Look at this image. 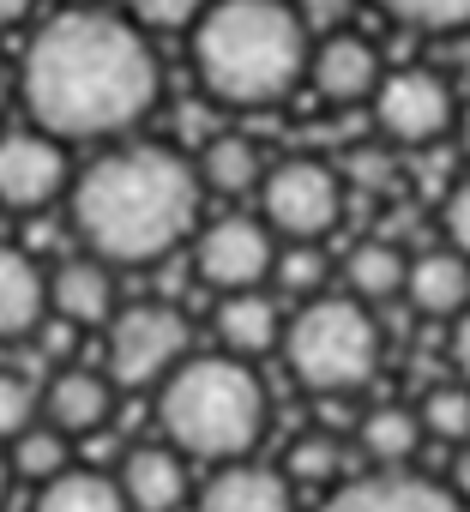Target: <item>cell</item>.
Masks as SVG:
<instances>
[{
  "label": "cell",
  "mask_w": 470,
  "mask_h": 512,
  "mask_svg": "<svg viewBox=\"0 0 470 512\" xmlns=\"http://www.w3.org/2000/svg\"><path fill=\"white\" fill-rule=\"evenodd\" d=\"M139 31H193L211 0H115Z\"/></svg>",
  "instance_id": "obj_30"
},
{
  "label": "cell",
  "mask_w": 470,
  "mask_h": 512,
  "mask_svg": "<svg viewBox=\"0 0 470 512\" xmlns=\"http://www.w3.org/2000/svg\"><path fill=\"white\" fill-rule=\"evenodd\" d=\"M115 404H121V386L109 380V368H91V362H61L49 380H43V422H55L61 434H103L115 422Z\"/></svg>",
  "instance_id": "obj_12"
},
{
  "label": "cell",
  "mask_w": 470,
  "mask_h": 512,
  "mask_svg": "<svg viewBox=\"0 0 470 512\" xmlns=\"http://www.w3.org/2000/svg\"><path fill=\"white\" fill-rule=\"evenodd\" d=\"M290 7L302 13V25L314 37H326V31H350V19L362 13V0H290Z\"/></svg>",
  "instance_id": "obj_32"
},
{
  "label": "cell",
  "mask_w": 470,
  "mask_h": 512,
  "mask_svg": "<svg viewBox=\"0 0 470 512\" xmlns=\"http://www.w3.org/2000/svg\"><path fill=\"white\" fill-rule=\"evenodd\" d=\"M73 464V434H61L55 422H31L19 440H7V470L19 476V482H31V488H43L49 476H61Z\"/></svg>",
  "instance_id": "obj_24"
},
{
  "label": "cell",
  "mask_w": 470,
  "mask_h": 512,
  "mask_svg": "<svg viewBox=\"0 0 470 512\" xmlns=\"http://www.w3.org/2000/svg\"><path fill=\"white\" fill-rule=\"evenodd\" d=\"M211 338L235 362H260L284 344V308L272 290H229L211 308Z\"/></svg>",
  "instance_id": "obj_16"
},
{
  "label": "cell",
  "mask_w": 470,
  "mask_h": 512,
  "mask_svg": "<svg viewBox=\"0 0 470 512\" xmlns=\"http://www.w3.org/2000/svg\"><path fill=\"white\" fill-rule=\"evenodd\" d=\"M290 380L314 398H356L374 368H380V320L368 302L356 296H308L290 320H284V344H278Z\"/></svg>",
  "instance_id": "obj_5"
},
{
  "label": "cell",
  "mask_w": 470,
  "mask_h": 512,
  "mask_svg": "<svg viewBox=\"0 0 470 512\" xmlns=\"http://www.w3.org/2000/svg\"><path fill=\"white\" fill-rule=\"evenodd\" d=\"M193 512H296V488L278 464L235 458L211 464V476L193 488Z\"/></svg>",
  "instance_id": "obj_14"
},
{
  "label": "cell",
  "mask_w": 470,
  "mask_h": 512,
  "mask_svg": "<svg viewBox=\"0 0 470 512\" xmlns=\"http://www.w3.org/2000/svg\"><path fill=\"white\" fill-rule=\"evenodd\" d=\"M67 187H73V157L55 133H43L31 121L0 133V211L37 217V211L61 205Z\"/></svg>",
  "instance_id": "obj_10"
},
{
  "label": "cell",
  "mask_w": 470,
  "mask_h": 512,
  "mask_svg": "<svg viewBox=\"0 0 470 512\" xmlns=\"http://www.w3.org/2000/svg\"><path fill=\"white\" fill-rule=\"evenodd\" d=\"M272 398L254 374V362H235L223 350L187 356L157 386V428L187 464H235L254 458L266 440Z\"/></svg>",
  "instance_id": "obj_4"
},
{
  "label": "cell",
  "mask_w": 470,
  "mask_h": 512,
  "mask_svg": "<svg viewBox=\"0 0 470 512\" xmlns=\"http://www.w3.org/2000/svg\"><path fill=\"white\" fill-rule=\"evenodd\" d=\"M205 187L193 175V157L163 139H109L91 163L73 169L67 187V223L85 253L103 266H157L175 247L193 241Z\"/></svg>",
  "instance_id": "obj_2"
},
{
  "label": "cell",
  "mask_w": 470,
  "mask_h": 512,
  "mask_svg": "<svg viewBox=\"0 0 470 512\" xmlns=\"http://www.w3.org/2000/svg\"><path fill=\"white\" fill-rule=\"evenodd\" d=\"M49 314V272L31 260L25 247L0 241V344L31 338Z\"/></svg>",
  "instance_id": "obj_20"
},
{
  "label": "cell",
  "mask_w": 470,
  "mask_h": 512,
  "mask_svg": "<svg viewBox=\"0 0 470 512\" xmlns=\"http://www.w3.org/2000/svg\"><path fill=\"white\" fill-rule=\"evenodd\" d=\"M187 247H193L199 284L211 296H229V290H266L284 241L266 229L260 211H223V217H205Z\"/></svg>",
  "instance_id": "obj_8"
},
{
  "label": "cell",
  "mask_w": 470,
  "mask_h": 512,
  "mask_svg": "<svg viewBox=\"0 0 470 512\" xmlns=\"http://www.w3.org/2000/svg\"><path fill=\"white\" fill-rule=\"evenodd\" d=\"M31 512H133L115 470H91V464H67L61 476H49L31 500Z\"/></svg>",
  "instance_id": "obj_23"
},
{
  "label": "cell",
  "mask_w": 470,
  "mask_h": 512,
  "mask_svg": "<svg viewBox=\"0 0 470 512\" xmlns=\"http://www.w3.org/2000/svg\"><path fill=\"white\" fill-rule=\"evenodd\" d=\"M416 422H422L428 440H440V446H464V440H470V386H464V380H440V386H428V392L416 398Z\"/></svg>",
  "instance_id": "obj_26"
},
{
  "label": "cell",
  "mask_w": 470,
  "mask_h": 512,
  "mask_svg": "<svg viewBox=\"0 0 470 512\" xmlns=\"http://www.w3.org/2000/svg\"><path fill=\"white\" fill-rule=\"evenodd\" d=\"M410 314L422 320H458L470 308V260L458 247H428V253H410V272H404V296H398Z\"/></svg>",
  "instance_id": "obj_19"
},
{
  "label": "cell",
  "mask_w": 470,
  "mask_h": 512,
  "mask_svg": "<svg viewBox=\"0 0 470 512\" xmlns=\"http://www.w3.org/2000/svg\"><path fill=\"white\" fill-rule=\"evenodd\" d=\"M254 205L278 241H326L344 223V175L320 157H284L266 169Z\"/></svg>",
  "instance_id": "obj_7"
},
{
  "label": "cell",
  "mask_w": 470,
  "mask_h": 512,
  "mask_svg": "<svg viewBox=\"0 0 470 512\" xmlns=\"http://www.w3.org/2000/svg\"><path fill=\"white\" fill-rule=\"evenodd\" d=\"M404 272H410V253L386 235H368L344 253V296L380 308V302H398L404 296Z\"/></svg>",
  "instance_id": "obj_22"
},
{
  "label": "cell",
  "mask_w": 470,
  "mask_h": 512,
  "mask_svg": "<svg viewBox=\"0 0 470 512\" xmlns=\"http://www.w3.org/2000/svg\"><path fill=\"white\" fill-rule=\"evenodd\" d=\"M272 284H284L290 296H320L326 284V260H320V241H284L278 247V266H272Z\"/></svg>",
  "instance_id": "obj_29"
},
{
  "label": "cell",
  "mask_w": 470,
  "mask_h": 512,
  "mask_svg": "<svg viewBox=\"0 0 470 512\" xmlns=\"http://www.w3.org/2000/svg\"><path fill=\"white\" fill-rule=\"evenodd\" d=\"M13 91L25 121L61 145H109L157 109L163 61L151 31H139L121 7H61L31 37Z\"/></svg>",
  "instance_id": "obj_1"
},
{
  "label": "cell",
  "mask_w": 470,
  "mask_h": 512,
  "mask_svg": "<svg viewBox=\"0 0 470 512\" xmlns=\"http://www.w3.org/2000/svg\"><path fill=\"white\" fill-rule=\"evenodd\" d=\"M13 97H19V91H13V67L0 61V115H7V103H13Z\"/></svg>",
  "instance_id": "obj_37"
},
{
  "label": "cell",
  "mask_w": 470,
  "mask_h": 512,
  "mask_svg": "<svg viewBox=\"0 0 470 512\" xmlns=\"http://www.w3.org/2000/svg\"><path fill=\"white\" fill-rule=\"evenodd\" d=\"M193 356V326L169 302H121V314L103 326V368L115 386H163Z\"/></svg>",
  "instance_id": "obj_6"
},
{
  "label": "cell",
  "mask_w": 470,
  "mask_h": 512,
  "mask_svg": "<svg viewBox=\"0 0 470 512\" xmlns=\"http://www.w3.org/2000/svg\"><path fill=\"white\" fill-rule=\"evenodd\" d=\"M187 43L193 79L217 109H272L308 85L314 31L290 0H211Z\"/></svg>",
  "instance_id": "obj_3"
},
{
  "label": "cell",
  "mask_w": 470,
  "mask_h": 512,
  "mask_svg": "<svg viewBox=\"0 0 470 512\" xmlns=\"http://www.w3.org/2000/svg\"><path fill=\"white\" fill-rule=\"evenodd\" d=\"M7 488H13V470H7V452H0V500H7Z\"/></svg>",
  "instance_id": "obj_38"
},
{
  "label": "cell",
  "mask_w": 470,
  "mask_h": 512,
  "mask_svg": "<svg viewBox=\"0 0 470 512\" xmlns=\"http://www.w3.org/2000/svg\"><path fill=\"white\" fill-rule=\"evenodd\" d=\"M452 139H458V151L470 157V97H458V121H452Z\"/></svg>",
  "instance_id": "obj_35"
},
{
  "label": "cell",
  "mask_w": 470,
  "mask_h": 512,
  "mask_svg": "<svg viewBox=\"0 0 470 512\" xmlns=\"http://www.w3.org/2000/svg\"><path fill=\"white\" fill-rule=\"evenodd\" d=\"M31 7H37V0H0V31L19 25V19H31Z\"/></svg>",
  "instance_id": "obj_36"
},
{
  "label": "cell",
  "mask_w": 470,
  "mask_h": 512,
  "mask_svg": "<svg viewBox=\"0 0 470 512\" xmlns=\"http://www.w3.org/2000/svg\"><path fill=\"white\" fill-rule=\"evenodd\" d=\"M278 470L290 476V488H338L344 482V440L332 428H308L284 446Z\"/></svg>",
  "instance_id": "obj_25"
},
{
  "label": "cell",
  "mask_w": 470,
  "mask_h": 512,
  "mask_svg": "<svg viewBox=\"0 0 470 512\" xmlns=\"http://www.w3.org/2000/svg\"><path fill=\"white\" fill-rule=\"evenodd\" d=\"M356 452L374 464V470H410L416 452H422V422H416V404H380V410H362L356 416Z\"/></svg>",
  "instance_id": "obj_21"
},
{
  "label": "cell",
  "mask_w": 470,
  "mask_h": 512,
  "mask_svg": "<svg viewBox=\"0 0 470 512\" xmlns=\"http://www.w3.org/2000/svg\"><path fill=\"white\" fill-rule=\"evenodd\" d=\"M37 416H43V380H31L19 368H0V446L19 440Z\"/></svg>",
  "instance_id": "obj_28"
},
{
  "label": "cell",
  "mask_w": 470,
  "mask_h": 512,
  "mask_svg": "<svg viewBox=\"0 0 470 512\" xmlns=\"http://www.w3.org/2000/svg\"><path fill=\"white\" fill-rule=\"evenodd\" d=\"M320 512H470V506L422 470H368L356 482H338Z\"/></svg>",
  "instance_id": "obj_11"
},
{
  "label": "cell",
  "mask_w": 470,
  "mask_h": 512,
  "mask_svg": "<svg viewBox=\"0 0 470 512\" xmlns=\"http://www.w3.org/2000/svg\"><path fill=\"white\" fill-rule=\"evenodd\" d=\"M266 169H272V157H266L260 139L242 133V127H217V133H205V145L193 151V175H199L205 199H254L260 181H266Z\"/></svg>",
  "instance_id": "obj_18"
},
{
  "label": "cell",
  "mask_w": 470,
  "mask_h": 512,
  "mask_svg": "<svg viewBox=\"0 0 470 512\" xmlns=\"http://www.w3.org/2000/svg\"><path fill=\"white\" fill-rule=\"evenodd\" d=\"M380 13L410 31H428V37L470 31V0H380Z\"/></svg>",
  "instance_id": "obj_27"
},
{
  "label": "cell",
  "mask_w": 470,
  "mask_h": 512,
  "mask_svg": "<svg viewBox=\"0 0 470 512\" xmlns=\"http://www.w3.org/2000/svg\"><path fill=\"white\" fill-rule=\"evenodd\" d=\"M49 314L67 332H103L121 314V290H115V266H103L97 253H73L49 272Z\"/></svg>",
  "instance_id": "obj_13"
},
{
  "label": "cell",
  "mask_w": 470,
  "mask_h": 512,
  "mask_svg": "<svg viewBox=\"0 0 470 512\" xmlns=\"http://www.w3.org/2000/svg\"><path fill=\"white\" fill-rule=\"evenodd\" d=\"M368 115H374L380 139H392L404 151H422V145H440L452 133L458 91L434 67H392V73H380V85L368 97Z\"/></svg>",
  "instance_id": "obj_9"
},
{
  "label": "cell",
  "mask_w": 470,
  "mask_h": 512,
  "mask_svg": "<svg viewBox=\"0 0 470 512\" xmlns=\"http://www.w3.org/2000/svg\"><path fill=\"white\" fill-rule=\"evenodd\" d=\"M440 229H446V247H458L464 260H470V169L446 187V199H440Z\"/></svg>",
  "instance_id": "obj_31"
},
{
  "label": "cell",
  "mask_w": 470,
  "mask_h": 512,
  "mask_svg": "<svg viewBox=\"0 0 470 512\" xmlns=\"http://www.w3.org/2000/svg\"><path fill=\"white\" fill-rule=\"evenodd\" d=\"M115 482L127 494L133 512H181L187 494H193V476H187V458L169 446V440H145V446H127L121 464H115Z\"/></svg>",
  "instance_id": "obj_17"
},
{
  "label": "cell",
  "mask_w": 470,
  "mask_h": 512,
  "mask_svg": "<svg viewBox=\"0 0 470 512\" xmlns=\"http://www.w3.org/2000/svg\"><path fill=\"white\" fill-rule=\"evenodd\" d=\"M446 356H452V380L470 386V308L446 326Z\"/></svg>",
  "instance_id": "obj_33"
},
{
  "label": "cell",
  "mask_w": 470,
  "mask_h": 512,
  "mask_svg": "<svg viewBox=\"0 0 470 512\" xmlns=\"http://www.w3.org/2000/svg\"><path fill=\"white\" fill-rule=\"evenodd\" d=\"M380 55H374V43L362 37V31H326V37H314V55H308V85L326 97V103H338V109H350V103H368L374 97V85H380Z\"/></svg>",
  "instance_id": "obj_15"
},
{
  "label": "cell",
  "mask_w": 470,
  "mask_h": 512,
  "mask_svg": "<svg viewBox=\"0 0 470 512\" xmlns=\"http://www.w3.org/2000/svg\"><path fill=\"white\" fill-rule=\"evenodd\" d=\"M446 488L470 506V440L464 446H452V464H446Z\"/></svg>",
  "instance_id": "obj_34"
}]
</instances>
